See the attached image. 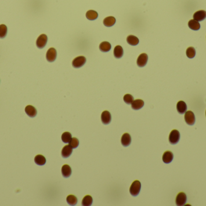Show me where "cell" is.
Returning a JSON list of instances; mask_svg holds the SVG:
<instances>
[{
	"label": "cell",
	"mask_w": 206,
	"mask_h": 206,
	"mask_svg": "<svg viewBox=\"0 0 206 206\" xmlns=\"http://www.w3.org/2000/svg\"><path fill=\"white\" fill-rule=\"evenodd\" d=\"M177 109L179 113L184 114L187 110V105L183 101H179L177 104Z\"/></svg>",
	"instance_id": "17"
},
{
	"label": "cell",
	"mask_w": 206,
	"mask_h": 206,
	"mask_svg": "<svg viewBox=\"0 0 206 206\" xmlns=\"http://www.w3.org/2000/svg\"><path fill=\"white\" fill-rule=\"evenodd\" d=\"M141 189V183L139 181H134L130 188V193L134 197L139 195Z\"/></svg>",
	"instance_id": "1"
},
{
	"label": "cell",
	"mask_w": 206,
	"mask_h": 206,
	"mask_svg": "<svg viewBox=\"0 0 206 206\" xmlns=\"http://www.w3.org/2000/svg\"><path fill=\"white\" fill-rule=\"evenodd\" d=\"M123 53H124L123 49L121 46L117 45L115 47V48L114 49V52H113V54H114V56L116 58L119 59V58H122L123 56Z\"/></svg>",
	"instance_id": "22"
},
{
	"label": "cell",
	"mask_w": 206,
	"mask_h": 206,
	"mask_svg": "<svg viewBox=\"0 0 206 206\" xmlns=\"http://www.w3.org/2000/svg\"><path fill=\"white\" fill-rule=\"evenodd\" d=\"M205 116H206V111H205Z\"/></svg>",
	"instance_id": "32"
},
{
	"label": "cell",
	"mask_w": 206,
	"mask_h": 206,
	"mask_svg": "<svg viewBox=\"0 0 206 206\" xmlns=\"http://www.w3.org/2000/svg\"><path fill=\"white\" fill-rule=\"evenodd\" d=\"M25 111L26 114L30 117H35L37 115L36 109L31 105H28L25 107Z\"/></svg>",
	"instance_id": "12"
},
{
	"label": "cell",
	"mask_w": 206,
	"mask_h": 206,
	"mask_svg": "<svg viewBox=\"0 0 206 206\" xmlns=\"http://www.w3.org/2000/svg\"><path fill=\"white\" fill-rule=\"evenodd\" d=\"M35 162L39 166L44 165L46 163V158L42 155H38L35 158Z\"/></svg>",
	"instance_id": "23"
},
{
	"label": "cell",
	"mask_w": 206,
	"mask_h": 206,
	"mask_svg": "<svg viewBox=\"0 0 206 206\" xmlns=\"http://www.w3.org/2000/svg\"><path fill=\"white\" fill-rule=\"evenodd\" d=\"M180 138V134L178 130H172L169 137V141L171 145H176L179 141Z\"/></svg>",
	"instance_id": "2"
},
{
	"label": "cell",
	"mask_w": 206,
	"mask_h": 206,
	"mask_svg": "<svg viewBox=\"0 0 206 206\" xmlns=\"http://www.w3.org/2000/svg\"><path fill=\"white\" fill-rule=\"evenodd\" d=\"M86 62V59L84 56H78L75 58L72 61V66L75 68L83 67Z\"/></svg>",
	"instance_id": "3"
},
{
	"label": "cell",
	"mask_w": 206,
	"mask_h": 206,
	"mask_svg": "<svg viewBox=\"0 0 206 206\" xmlns=\"http://www.w3.org/2000/svg\"><path fill=\"white\" fill-rule=\"evenodd\" d=\"M173 158V155L172 152L166 151L163 155L162 160L165 163L168 164V163H170L172 161Z\"/></svg>",
	"instance_id": "15"
},
{
	"label": "cell",
	"mask_w": 206,
	"mask_h": 206,
	"mask_svg": "<svg viewBox=\"0 0 206 206\" xmlns=\"http://www.w3.org/2000/svg\"><path fill=\"white\" fill-rule=\"evenodd\" d=\"M47 41H48V37L45 34H42L40 35L37 41H36V45L39 49H43L46 45L47 43Z\"/></svg>",
	"instance_id": "5"
},
{
	"label": "cell",
	"mask_w": 206,
	"mask_h": 206,
	"mask_svg": "<svg viewBox=\"0 0 206 206\" xmlns=\"http://www.w3.org/2000/svg\"><path fill=\"white\" fill-rule=\"evenodd\" d=\"M7 33V27L4 24L0 25V38H4Z\"/></svg>",
	"instance_id": "27"
},
{
	"label": "cell",
	"mask_w": 206,
	"mask_h": 206,
	"mask_svg": "<svg viewBox=\"0 0 206 206\" xmlns=\"http://www.w3.org/2000/svg\"><path fill=\"white\" fill-rule=\"evenodd\" d=\"M57 57V52L55 49L50 48L46 52V58L48 62H54Z\"/></svg>",
	"instance_id": "7"
},
{
	"label": "cell",
	"mask_w": 206,
	"mask_h": 206,
	"mask_svg": "<svg viewBox=\"0 0 206 206\" xmlns=\"http://www.w3.org/2000/svg\"><path fill=\"white\" fill-rule=\"evenodd\" d=\"M184 120L186 123L190 126H192L195 122V117L192 111H188L186 112L184 115Z\"/></svg>",
	"instance_id": "4"
},
{
	"label": "cell",
	"mask_w": 206,
	"mask_h": 206,
	"mask_svg": "<svg viewBox=\"0 0 206 206\" xmlns=\"http://www.w3.org/2000/svg\"><path fill=\"white\" fill-rule=\"evenodd\" d=\"M62 175L65 178H68L71 176L72 173V170L71 167L68 165H63L61 167Z\"/></svg>",
	"instance_id": "14"
},
{
	"label": "cell",
	"mask_w": 206,
	"mask_h": 206,
	"mask_svg": "<svg viewBox=\"0 0 206 206\" xmlns=\"http://www.w3.org/2000/svg\"><path fill=\"white\" fill-rule=\"evenodd\" d=\"M144 105V102L141 99H136L132 103V108L134 110L141 109Z\"/></svg>",
	"instance_id": "16"
},
{
	"label": "cell",
	"mask_w": 206,
	"mask_h": 206,
	"mask_svg": "<svg viewBox=\"0 0 206 206\" xmlns=\"http://www.w3.org/2000/svg\"><path fill=\"white\" fill-rule=\"evenodd\" d=\"M206 18V12L199 10L194 14V19L197 21H202Z\"/></svg>",
	"instance_id": "11"
},
{
	"label": "cell",
	"mask_w": 206,
	"mask_h": 206,
	"mask_svg": "<svg viewBox=\"0 0 206 206\" xmlns=\"http://www.w3.org/2000/svg\"><path fill=\"white\" fill-rule=\"evenodd\" d=\"M69 145L71 146L72 148H77L79 145V140L77 138L74 137L71 138V140L69 142Z\"/></svg>",
	"instance_id": "30"
},
{
	"label": "cell",
	"mask_w": 206,
	"mask_h": 206,
	"mask_svg": "<svg viewBox=\"0 0 206 206\" xmlns=\"http://www.w3.org/2000/svg\"><path fill=\"white\" fill-rule=\"evenodd\" d=\"M86 18L89 20L93 21V20H95L97 19V18L98 17V13L96 11L90 10H89V11L87 12V13L86 14Z\"/></svg>",
	"instance_id": "20"
},
{
	"label": "cell",
	"mask_w": 206,
	"mask_h": 206,
	"mask_svg": "<svg viewBox=\"0 0 206 206\" xmlns=\"http://www.w3.org/2000/svg\"><path fill=\"white\" fill-rule=\"evenodd\" d=\"M72 153V148L69 145H66L61 150V156L63 158H68Z\"/></svg>",
	"instance_id": "13"
},
{
	"label": "cell",
	"mask_w": 206,
	"mask_h": 206,
	"mask_svg": "<svg viewBox=\"0 0 206 206\" xmlns=\"http://www.w3.org/2000/svg\"><path fill=\"white\" fill-rule=\"evenodd\" d=\"M71 138H72V135L69 132H65L64 133H63L61 135V140L63 142L65 143H69L70 140H71Z\"/></svg>",
	"instance_id": "26"
},
{
	"label": "cell",
	"mask_w": 206,
	"mask_h": 206,
	"mask_svg": "<svg viewBox=\"0 0 206 206\" xmlns=\"http://www.w3.org/2000/svg\"><path fill=\"white\" fill-rule=\"evenodd\" d=\"M67 202L71 205H75L77 203V198L75 196L70 195L66 198Z\"/></svg>",
	"instance_id": "28"
},
{
	"label": "cell",
	"mask_w": 206,
	"mask_h": 206,
	"mask_svg": "<svg viewBox=\"0 0 206 206\" xmlns=\"http://www.w3.org/2000/svg\"><path fill=\"white\" fill-rule=\"evenodd\" d=\"M131 142L132 138L129 133H125L122 135L121 137V143L124 146H129L131 144Z\"/></svg>",
	"instance_id": "9"
},
{
	"label": "cell",
	"mask_w": 206,
	"mask_h": 206,
	"mask_svg": "<svg viewBox=\"0 0 206 206\" xmlns=\"http://www.w3.org/2000/svg\"><path fill=\"white\" fill-rule=\"evenodd\" d=\"M148 61V55L145 53L140 55L137 59V65L139 67H143L146 66Z\"/></svg>",
	"instance_id": "6"
},
{
	"label": "cell",
	"mask_w": 206,
	"mask_h": 206,
	"mask_svg": "<svg viewBox=\"0 0 206 206\" xmlns=\"http://www.w3.org/2000/svg\"><path fill=\"white\" fill-rule=\"evenodd\" d=\"M116 23V19L113 17H108L106 18L103 21V24L106 27H112Z\"/></svg>",
	"instance_id": "18"
},
{
	"label": "cell",
	"mask_w": 206,
	"mask_h": 206,
	"mask_svg": "<svg viewBox=\"0 0 206 206\" xmlns=\"http://www.w3.org/2000/svg\"><path fill=\"white\" fill-rule=\"evenodd\" d=\"M112 120V116L108 111H104L101 114V121L103 124H108Z\"/></svg>",
	"instance_id": "10"
},
{
	"label": "cell",
	"mask_w": 206,
	"mask_h": 206,
	"mask_svg": "<svg viewBox=\"0 0 206 206\" xmlns=\"http://www.w3.org/2000/svg\"><path fill=\"white\" fill-rule=\"evenodd\" d=\"M126 41H127V42L131 45H137L139 42V39L135 36H133V35H129L127 38H126Z\"/></svg>",
	"instance_id": "24"
},
{
	"label": "cell",
	"mask_w": 206,
	"mask_h": 206,
	"mask_svg": "<svg viewBox=\"0 0 206 206\" xmlns=\"http://www.w3.org/2000/svg\"><path fill=\"white\" fill-rule=\"evenodd\" d=\"M195 54H196L195 50L192 47H189V48L186 50V55L190 59H192V58H194L195 56Z\"/></svg>",
	"instance_id": "29"
},
{
	"label": "cell",
	"mask_w": 206,
	"mask_h": 206,
	"mask_svg": "<svg viewBox=\"0 0 206 206\" xmlns=\"http://www.w3.org/2000/svg\"><path fill=\"white\" fill-rule=\"evenodd\" d=\"M133 100H134V98L131 94H125L124 96V101L126 104H132Z\"/></svg>",
	"instance_id": "31"
},
{
	"label": "cell",
	"mask_w": 206,
	"mask_h": 206,
	"mask_svg": "<svg viewBox=\"0 0 206 206\" xmlns=\"http://www.w3.org/2000/svg\"><path fill=\"white\" fill-rule=\"evenodd\" d=\"M186 201H187L186 195L183 192H180L177 196L176 202L177 205L181 206V205H184L185 203L186 202Z\"/></svg>",
	"instance_id": "8"
},
{
	"label": "cell",
	"mask_w": 206,
	"mask_h": 206,
	"mask_svg": "<svg viewBox=\"0 0 206 206\" xmlns=\"http://www.w3.org/2000/svg\"><path fill=\"white\" fill-rule=\"evenodd\" d=\"M92 202H93V199L92 197L90 195L85 196L82 200V205L84 206L91 205Z\"/></svg>",
	"instance_id": "25"
},
{
	"label": "cell",
	"mask_w": 206,
	"mask_h": 206,
	"mask_svg": "<svg viewBox=\"0 0 206 206\" xmlns=\"http://www.w3.org/2000/svg\"><path fill=\"white\" fill-rule=\"evenodd\" d=\"M111 47H112V46H111L110 44L108 42L105 41V42H103L102 43H101V44L100 45L99 48L101 52H107L110 50Z\"/></svg>",
	"instance_id": "21"
},
{
	"label": "cell",
	"mask_w": 206,
	"mask_h": 206,
	"mask_svg": "<svg viewBox=\"0 0 206 206\" xmlns=\"http://www.w3.org/2000/svg\"><path fill=\"white\" fill-rule=\"evenodd\" d=\"M189 27L193 30H198L200 28V24L198 21L195 20H190L188 23Z\"/></svg>",
	"instance_id": "19"
}]
</instances>
